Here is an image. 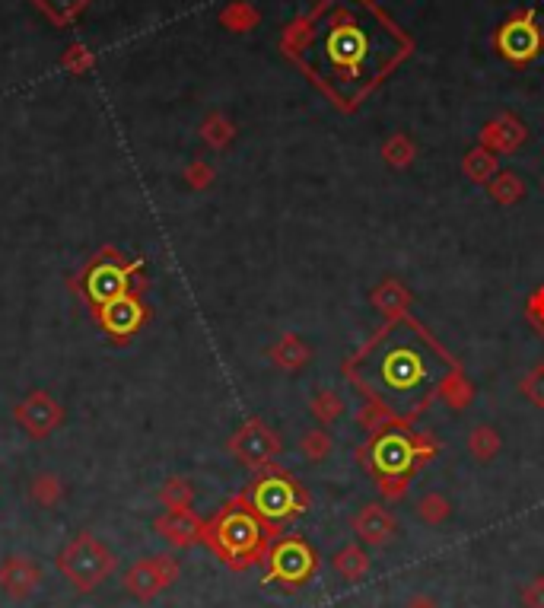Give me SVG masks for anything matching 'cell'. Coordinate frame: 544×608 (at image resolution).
Listing matches in <instances>:
<instances>
[{
	"instance_id": "6da1fadb",
	"label": "cell",
	"mask_w": 544,
	"mask_h": 608,
	"mask_svg": "<svg viewBox=\"0 0 544 608\" xmlns=\"http://www.w3.org/2000/svg\"><path fill=\"white\" fill-rule=\"evenodd\" d=\"M280 48L338 109L354 112L411 55V39L373 0H322L284 29Z\"/></svg>"
},
{
	"instance_id": "7a4b0ae2",
	"label": "cell",
	"mask_w": 544,
	"mask_h": 608,
	"mask_svg": "<svg viewBox=\"0 0 544 608\" xmlns=\"http://www.w3.org/2000/svg\"><path fill=\"white\" fill-rule=\"evenodd\" d=\"M452 370V357L411 319L385 325L350 367L357 386L398 418H411L424 408L446 386Z\"/></svg>"
},
{
	"instance_id": "3957f363",
	"label": "cell",
	"mask_w": 544,
	"mask_h": 608,
	"mask_svg": "<svg viewBox=\"0 0 544 608\" xmlns=\"http://www.w3.org/2000/svg\"><path fill=\"white\" fill-rule=\"evenodd\" d=\"M277 529L265 523L245 497L223 503L217 516L204 526V545L233 570H249L265 561L271 551V535Z\"/></svg>"
},
{
	"instance_id": "277c9868",
	"label": "cell",
	"mask_w": 544,
	"mask_h": 608,
	"mask_svg": "<svg viewBox=\"0 0 544 608\" xmlns=\"http://www.w3.org/2000/svg\"><path fill=\"white\" fill-rule=\"evenodd\" d=\"M147 284L150 281L144 277V262H140V258H125L118 249L105 246L86 262V268L74 281H70V290L90 309H99L105 303L125 297V293L147 290Z\"/></svg>"
},
{
	"instance_id": "5b68a950",
	"label": "cell",
	"mask_w": 544,
	"mask_h": 608,
	"mask_svg": "<svg viewBox=\"0 0 544 608\" xmlns=\"http://www.w3.org/2000/svg\"><path fill=\"white\" fill-rule=\"evenodd\" d=\"M55 567L77 593H93L115 573L118 558L102 538H96L93 532H80L58 551Z\"/></svg>"
},
{
	"instance_id": "8992f818",
	"label": "cell",
	"mask_w": 544,
	"mask_h": 608,
	"mask_svg": "<svg viewBox=\"0 0 544 608\" xmlns=\"http://www.w3.org/2000/svg\"><path fill=\"white\" fill-rule=\"evenodd\" d=\"M252 503V510L271 523L274 529L287 519H296L306 510V494L300 491V484L287 478L284 472H268L252 481V488L242 494Z\"/></svg>"
},
{
	"instance_id": "52a82bcc",
	"label": "cell",
	"mask_w": 544,
	"mask_h": 608,
	"mask_svg": "<svg viewBox=\"0 0 544 608\" xmlns=\"http://www.w3.org/2000/svg\"><path fill=\"white\" fill-rule=\"evenodd\" d=\"M315 570H319V558H315L309 542L290 535V538H280V542L268 551L265 583H284L287 589H296L306 580H312Z\"/></svg>"
},
{
	"instance_id": "ba28073f",
	"label": "cell",
	"mask_w": 544,
	"mask_h": 608,
	"mask_svg": "<svg viewBox=\"0 0 544 608\" xmlns=\"http://www.w3.org/2000/svg\"><path fill=\"white\" fill-rule=\"evenodd\" d=\"M93 319L115 344H128L150 319V306L144 303V290L125 293V297L93 309Z\"/></svg>"
},
{
	"instance_id": "9c48e42d",
	"label": "cell",
	"mask_w": 544,
	"mask_h": 608,
	"mask_svg": "<svg viewBox=\"0 0 544 608\" xmlns=\"http://www.w3.org/2000/svg\"><path fill=\"white\" fill-rule=\"evenodd\" d=\"M497 51L513 64H529L532 58H538L544 51V32L535 23V10H522L516 16H510L494 36Z\"/></svg>"
},
{
	"instance_id": "30bf717a",
	"label": "cell",
	"mask_w": 544,
	"mask_h": 608,
	"mask_svg": "<svg viewBox=\"0 0 544 608\" xmlns=\"http://www.w3.org/2000/svg\"><path fill=\"white\" fill-rule=\"evenodd\" d=\"M179 561L169 558V554H156V558H140L128 567L125 573V589L137 602H153L160 593L179 580Z\"/></svg>"
},
{
	"instance_id": "8fae6325",
	"label": "cell",
	"mask_w": 544,
	"mask_h": 608,
	"mask_svg": "<svg viewBox=\"0 0 544 608\" xmlns=\"http://www.w3.org/2000/svg\"><path fill=\"white\" fill-rule=\"evenodd\" d=\"M13 421L23 427L29 440H45L64 424V408L55 395H48L45 389H32L23 402H16Z\"/></svg>"
},
{
	"instance_id": "7c38bea8",
	"label": "cell",
	"mask_w": 544,
	"mask_h": 608,
	"mask_svg": "<svg viewBox=\"0 0 544 608\" xmlns=\"http://www.w3.org/2000/svg\"><path fill=\"white\" fill-rule=\"evenodd\" d=\"M417 449L405 433H382L370 449V465L385 481H401L417 465Z\"/></svg>"
},
{
	"instance_id": "4fadbf2b",
	"label": "cell",
	"mask_w": 544,
	"mask_h": 608,
	"mask_svg": "<svg viewBox=\"0 0 544 608\" xmlns=\"http://www.w3.org/2000/svg\"><path fill=\"white\" fill-rule=\"evenodd\" d=\"M39 586H42V567L32 558H26V554H10V558L0 561V589H4V596L23 602L39 593Z\"/></svg>"
},
{
	"instance_id": "5bb4252c",
	"label": "cell",
	"mask_w": 544,
	"mask_h": 608,
	"mask_svg": "<svg viewBox=\"0 0 544 608\" xmlns=\"http://www.w3.org/2000/svg\"><path fill=\"white\" fill-rule=\"evenodd\" d=\"M277 449H280L277 437H274V433H271L265 424H258V421L245 424V427L236 433V437L230 440V453H233L242 465H252V468L268 465V462L277 456Z\"/></svg>"
},
{
	"instance_id": "9a60e30c",
	"label": "cell",
	"mask_w": 544,
	"mask_h": 608,
	"mask_svg": "<svg viewBox=\"0 0 544 608\" xmlns=\"http://www.w3.org/2000/svg\"><path fill=\"white\" fill-rule=\"evenodd\" d=\"M204 526L195 510H163L153 519V529L172 548H195L204 542Z\"/></svg>"
},
{
	"instance_id": "2e32d148",
	"label": "cell",
	"mask_w": 544,
	"mask_h": 608,
	"mask_svg": "<svg viewBox=\"0 0 544 608\" xmlns=\"http://www.w3.org/2000/svg\"><path fill=\"white\" fill-rule=\"evenodd\" d=\"M354 532L363 538L366 545H385L395 535V519L382 507H366L354 519Z\"/></svg>"
},
{
	"instance_id": "e0dca14e",
	"label": "cell",
	"mask_w": 544,
	"mask_h": 608,
	"mask_svg": "<svg viewBox=\"0 0 544 608\" xmlns=\"http://www.w3.org/2000/svg\"><path fill=\"white\" fill-rule=\"evenodd\" d=\"M29 4L39 10L51 26L67 29V26H74L86 10H90L93 0H29Z\"/></svg>"
},
{
	"instance_id": "ac0fdd59",
	"label": "cell",
	"mask_w": 544,
	"mask_h": 608,
	"mask_svg": "<svg viewBox=\"0 0 544 608\" xmlns=\"http://www.w3.org/2000/svg\"><path fill=\"white\" fill-rule=\"evenodd\" d=\"M29 500L42 510H55L64 500V481L55 472H39L29 481Z\"/></svg>"
},
{
	"instance_id": "d6986e66",
	"label": "cell",
	"mask_w": 544,
	"mask_h": 608,
	"mask_svg": "<svg viewBox=\"0 0 544 608\" xmlns=\"http://www.w3.org/2000/svg\"><path fill=\"white\" fill-rule=\"evenodd\" d=\"M261 20V13L249 4V0H233L230 7L220 10V26L230 32H252Z\"/></svg>"
},
{
	"instance_id": "ffe728a7",
	"label": "cell",
	"mask_w": 544,
	"mask_h": 608,
	"mask_svg": "<svg viewBox=\"0 0 544 608\" xmlns=\"http://www.w3.org/2000/svg\"><path fill=\"white\" fill-rule=\"evenodd\" d=\"M233 137H236V128H233V121L226 118V115L214 112V115H207V118H204V125H201V141H204L207 147L223 150L226 144L233 141Z\"/></svg>"
},
{
	"instance_id": "44dd1931",
	"label": "cell",
	"mask_w": 544,
	"mask_h": 608,
	"mask_svg": "<svg viewBox=\"0 0 544 608\" xmlns=\"http://www.w3.org/2000/svg\"><path fill=\"white\" fill-rule=\"evenodd\" d=\"M160 503L166 510H191V503H195V488H191V481H185V478H169L160 491Z\"/></svg>"
},
{
	"instance_id": "7402d4cb",
	"label": "cell",
	"mask_w": 544,
	"mask_h": 608,
	"mask_svg": "<svg viewBox=\"0 0 544 608\" xmlns=\"http://www.w3.org/2000/svg\"><path fill=\"white\" fill-rule=\"evenodd\" d=\"M61 67L67 74H74V77H83V74H90L93 67H96V55L90 48H86L83 42H74V45H67L64 48V55H61Z\"/></svg>"
},
{
	"instance_id": "603a6c76",
	"label": "cell",
	"mask_w": 544,
	"mask_h": 608,
	"mask_svg": "<svg viewBox=\"0 0 544 608\" xmlns=\"http://www.w3.org/2000/svg\"><path fill=\"white\" fill-rule=\"evenodd\" d=\"M484 141H494V144H500V147H513V144L522 141V125H519L516 118L503 115L500 121H494V125H487Z\"/></svg>"
},
{
	"instance_id": "cb8c5ba5",
	"label": "cell",
	"mask_w": 544,
	"mask_h": 608,
	"mask_svg": "<svg viewBox=\"0 0 544 608\" xmlns=\"http://www.w3.org/2000/svg\"><path fill=\"white\" fill-rule=\"evenodd\" d=\"M335 570L347 580H360L366 570H370V561H366V554L360 548H344L335 554Z\"/></svg>"
},
{
	"instance_id": "d4e9b609",
	"label": "cell",
	"mask_w": 544,
	"mask_h": 608,
	"mask_svg": "<svg viewBox=\"0 0 544 608\" xmlns=\"http://www.w3.org/2000/svg\"><path fill=\"white\" fill-rule=\"evenodd\" d=\"M185 182H188L191 188H207L210 182H214V169H210L204 160L188 163V166H185Z\"/></svg>"
},
{
	"instance_id": "484cf974",
	"label": "cell",
	"mask_w": 544,
	"mask_h": 608,
	"mask_svg": "<svg viewBox=\"0 0 544 608\" xmlns=\"http://www.w3.org/2000/svg\"><path fill=\"white\" fill-rule=\"evenodd\" d=\"M449 507L443 497H427L424 503H420V516L427 519V523H440V519H446Z\"/></svg>"
},
{
	"instance_id": "4316f807",
	"label": "cell",
	"mask_w": 544,
	"mask_h": 608,
	"mask_svg": "<svg viewBox=\"0 0 544 608\" xmlns=\"http://www.w3.org/2000/svg\"><path fill=\"white\" fill-rule=\"evenodd\" d=\"M465 169H468V172H475L478 179H484V176H487V169H490V156H487L484 150H475V153H471L468 160H465Z\"/></svg>"
},
{
	"instance_id": "83f0119b",
	"label": "cell",
	"mask_w": 544,
	"mask_h": 608,
	"mask_svg": "<svg viewBox=\"0 0 544 608\" xmlns=\"http://www.w3.org/2000/svg\"><path fill=\"white\" fill-rule=\"evenodd\" d=\"M525 605L529 608H544V580H535L529 589H525Z\"/></svg>"
},
{
	"instance_id": "f1b7e54d",
	"label": "cell",
	"mask_w": 544,
	"mask_h": 608,
	"mask_svg": "<svg viewBox=\"0 0 544 608\" xmlns=\"http://www.w3.org/2000/svg\"><path fill=\"white\" fill-rule=\"evenodd\" d=\"M408 608H436L430 599H424V596H417V599H411V605Z\"/></svg>"
}]
</instances>
